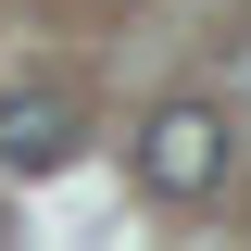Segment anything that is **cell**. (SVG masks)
<instances>
[{
  "label": "cell",
  "instance_id": "1",
  "mask_svg": "<svg viewBox=\"0 0 251 251\" xmlns=\"http://www.w3.org/2000/svg\"><path fill=\"white\" fill-rule=\"evenodd\" d=\"M214 176H226V113L214 100H163V113L138 126V188H151V201H201Z\"/></svg>",
  "mask_w": 251,
  "mask_h": 251
},
{
  "label": "cell",
  "instance_id": "2",
  "mask_svg": "<svg viewBox=\"0 0 251 251\" xmlns=\"http://www.w3.org/2000/svg\"><path fill=\"white\" fill-rule=\"evenodd\" d=\"M75 138H88V100L63 88V75H13L0 88V163L13 176H63Z\"/></svg>",
  "mask_w": 251,
  "mask_h": 251
}]
</instances>
